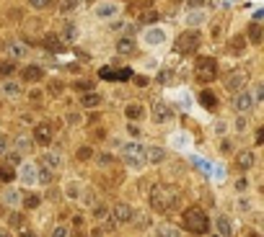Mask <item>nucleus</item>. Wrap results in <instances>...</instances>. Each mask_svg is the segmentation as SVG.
<instances>
[{
    "label": "nucleus",
    "instance_id": "obj_53",
    "mask_svg": "<svg viewBox=\"0 0 264 237\" xmlns=\"http://www.w3.org/2000/svg\"><path fill=\"white\" fill-rule=\"evenodd\" d=\"M0 237H8V234H6V232H3V229H0Z\"/></svg>",
    "mask_w": 264,
    "mask_h": 237
},
{
    "label": "nucleus",
    "instance_id": "obj_41",
    "mask_svg": "<svg viewBox=\"0 0 264 237\" xmlns=\"http://www.w3.org/2000/svg\"><path fill=\"white\" fill-rule=\"evenodd\" d=\"M11 224H13V227H23V217H21V214H13V217H11Z\"/></svg>",
    "mask_w": 264,
    "mask_h": 237
},
{
    "label": "nucleus",
    "instance_id": "obj_22",
    "mask_svg": "<svg viewBox=\"0 0 264 237\" xmlns=\"http://www.w3.org/2000/svg\"><path fill=\"white\" fill-rule=\"evenodd\" d=\"M205 11H192V13H186V23L189 26H200V23H205Z\"/></svg>",
    "mask_w": 264,
    "mask_h": 237
},
{
    "label": "nucleus",
    "instance_id": "obj_47",
    "mask_svg": "<svg viewBox=\"0 0 264 237\" xmlns=\"http://www.w3.org/2000/svg\"><path fill=\"white\" fill-rule=\"evenodd\" d=\"M171 142H189V137H186V134H174Z\"/></svg>",
    "mask_w": 264,
    "mask_h": 237
},
{
    "label": "nucleus",
    "instance_id": "obj_46",
    "mask_svg": "<svg viewBox=\"0 0 264 237\" xmlns=\"http://www.w3.org/2000/svg\"><path fill=\"white\" fill-rule=\"evenodd\" d=\"M6 150H8V139L0 134V155H6Z\"/></svg>",
    "mask_w": 264,
    "mask_h": 237
},
{
    "label": "nucleus",
    "instance_id": "obj_33",
    "mask_svg": "<svg viewBox=\"0 0 264 237\" xmlns=\"http://www.w3.org/2000/svg\"><path fill=\"white\" fill-rule=\"evenodd\" d=\"M156 18H158L156 11H145V13H140V23H150V21H156Z\"/></svg>",
    "mask_w": 264,
    "mask_h": 237
},
{
    "label": "nucleus",
    "instance_id": "obj_23",
    "mask_svg": "<svg viewBox=\"0 0 264 237\" xmlns=\"http://www.w3.org/2000/svg\"><path fill=\"white\" fill-rule=\"evenodd\" d=\"M8 54H11V57H16V60H23V57H26V47H23V44H18V42H13V44L8 47Z\"/></svg>",
    "mask_w": 264,
    "mask_h": 237
},
{
    "label": "nucleus",
    "instance_id": "obj_10",
    "mask_svg": "<svg viewBox=\"0 0 264 237\" xmlns=\"http://www.w3.org/2000/svg\"><path fill=\"white\" fill-rule=\"evenodd\" d=\"M153 118L158 124H169L171 118H174V111L169 108V103H163V101H158L156 106H153Z\"/></svg>",
    "mask_w": 264,
    "mask_h": 237
},
{
    "label": "nucleus",
    "instance_id": "obj_7",
    "mask_svg": "<svg viewBox=\"0 0 264 237\" xmlns=\"http://www.w3.org/2000/svg\"><path fill=\"white\" fill-rule=\"evenodd\" d=\"M111 217H114L117 224H127V222L135 219V209L130 204H117L114 209H111Z\"/></svg>",
    "mask_w": 264,
    "mask_h": 237
},
{
    "label": "nucleus",
    "instance_id": "obj_1",
    "mask_svg": "<svg viewBox=\"0 0 264 237\" xmlns=\"http://www.w3.org/2000/svg\"><path fill=\"white\" fill-rule=\"evenodd\" d=\"M150 204H153L156 212H171L179 204V191L174 186L158 183V186H153V191H150Z\"/></svg>",
    "mask_w": 264,
    "mask_h": 237
},
{
    "label": "nucleus",
    "instance_id": "obj_30",
    "mask_svg": "<svg viewBox=\"0 0 264 237\" xmlns=\"http://www.w3.org/2000/svg\"><path fill=\"white\" fill-rule=\"evenodd\" d=\"M62 36L67 39V42H73L75 36H78V28H75V23H65V28H62ZM60 36V39H62Z\"/></svg>",
    "mask_w": 264,
    "mask_h": 237
},
{
    "label": "nucleus",
    "instance_id": "obj_44",
    "mask_svg": "<svg viewBox=\"0 0 264 237\" xmlns=\"http://www.w3.org/2000/svg\"><path fill=\"white\" fill-rule=\"evenodd\" d=\"M13 70H16L13 62H3V65H0V72H13Z\"/></svg>",
    "mask_w": 264,
    "mask_h": 237
},
{
    "label": "nucleus",
    "instance_id": "obj_21",
    "mask_svg": "<svg viewBox=\"0 0 264 237\" xmlns=\"http://www.w3.org/2000/svg\"><path fill=\"white\" fill-rule=\"evenodd\" d=\"M42 75H44V70L36 67V65H31V67L23 70V77H26V80H42Z\"/></svg>",
    "mask_w": 264,
    "mask_h": 237
},
{
    "label": "nucleus",
    "instance_id": "obj_12",
    "mask_svg": "<svg viewBox=\"0 0 264 237\" xmlns=\"http://www.w3.org/2000/svg\"><path fill=\"white\" fill-rule=\"evenodd\" d=\"M215 229H218V234H223V237H231V234H233V229H231V219L223 217V214L215 217Z\"/></svg>",
    "mask_w": 264,
    "mask_h": 237
},
{
    "label": "nucleus",
    "instance_id": "obj_18",
    "mask_svg": "<svg viewBox=\"0 0 264 237\" xmlns=\"http://www.w3.org/2000/svg\"><path fill=\"white\" fill-rule=\"evenodd\" d=\"M0 93H3L6 98H18L21 96V85L13 83V80H6L3 85H0Z\"/></svg>",
    "mask_w": 264,
    "mask_h": 237
},
{
    "label": "nucleus",
    "instance_id": "obj_35",
    "mask_svg": "<svg viewBox=\"0 0 264 237\" xmlns=\"http://www.w3.org/2000/svg\"><path fill=\"white\" fill-rule=\"evenodd\" d=\"M81 6V0H62V11H75Z\"/></svg>",
    "mask_w": 264,
    "mask_h": 237
},
{
    "label": "nucleus",
    "instance_id": "obj_20",
    "mask_svg": "<svg viewBox=\"0 0 264 237\" xmlns=\"http://www.w3.org/2000/svg\"><path fill=\"white\" fill-rule=\"evenodd\" d=\"M236 160H238V168H241V170H249V168L254 165V152L246 150V152H241V155L236 157Z\"/></svg>",
    "mask_w": 264,
    "mask_h": 237
},
{
    "label": "nucleus",
    "instance_id": "obj_45",
    "mask_svg": "<svg viewBox=\"0 0 264 237\" xmlns=\"http://www.w3.org/2000/svg\"><path fill=\"white\" fill-rule=\"evenodd\" d=\"M26 206H39V196H29V199H26Z\"/></svg>",
    "mask_w": 264,
    "mask_h": 237
},
{
    "label": "nucleus",
    "instance_id": "obj_52",
    "mask_svg": "<svg viewBox=\"0 0 264 237\" xmlns=\"http://www.w3.org/2000/svg\"><path fill=\"white\" fill-rule=\"evenodd\" d=\"M18 237H36V234H34V232H29V229H21V234H18Z\"/></svg>",
    "mask_w": 264,
    "mask_h": 237
},
{
    "label": "nucleus",
    "instance_id": "obj_5",
    "mask_svg": "<svg viewBox=\"0 0 264 237\" xmlns=\"http://www.w3.org/2000/svg\"><path fill=\"white\" fill-rule=\"evenodd\" d=\"M225 88H228L231 93H244V88H246V72L244 70H236V72H231L228 77H225Z\"/></svg>",
    "mask_w": 264,
    "mask_h": 237
},
{
    "label": "nucleus",
    "instance_id": "obj_29",
    "mask_svg": "<svg viewBox=\"0 0 264 237\" xmlns=\"http://www.w3.org/2000/svg\"><path fill=\"white\" fill-rule=\"evenodd\" d=\"M6 204H8V206H18V204H21V193L13 191V188L6 191Z\"/></svg>",
    "mask_w": 264,
    "mask_h": 237
},
{
    "label": "nucleus",
    "instance_id": "obj_25",
    "mask_svg": "<svg viewBox=\"0 0 264 237\" xmlns=\"http://www.w3.org/2000/svg\"><path fill=\"white\" fill-rule=\"evenodd\" d=\"M44 42H47V49H50V52H62V39H60V36H47Z\"/></svg>",
    "mask_w": 264,
    "mask_h": 237
},
{
    "label": "nucleus",
    "instance_id": "obj_19",
    "mask_svg": "<svg viewBox=\"0 0 264 237\" xmlns=\"http://www.w3.org/2000/svg\"><path fill=\"white\" fill-rule=\"evenodd\" d=\"M135 52V42L130 36H122L119 42H117V54H122V57H127V54H132Z\"/></svg>",
    "mask_w": 264,
    "mask_h": 237
},
{
    "label": "nucleus",
    "instance_id": "obj_15",
    "mask_svg": "<svg viewBox=\"0 0 264 237\" xmlns=\"http://www.w3.org/2000/svg\"><path fill=\"white\" fill-rule=\"evenodd\" d=\"M36 142L39 144H50L52 142V127L50 124H36Z\"/></svg>",
    "mask_w": 264,
    "mask_h": 237
},
{
    "label": "nucleus",
    "instance_id": "obj_42",
    "mask_svg": "<svg viewBox=\"0 0 264 237\" xmlns=\"http://www.w3.org/2000/svg\"><path fill=\"white\" fill-rule=\"evenodd\" d=\"M52 237H67V229H65V227H55V229H52Z\"/></svg>",
    "mask_w": 264,
    "mask_h": 237
},
{
    "label": "nucleus",
    "instance_id": "obj_36",
    "mask_svg": "<svg viewBox=\"0 0 264 237\" xmlns=\"http://www.w3.org/2000/svg\"><path fill=\"white\" fill-rule=\"evenodd\" d=\"M29 6H31V8H47L50 0H29Z\"/></svg>",
    "mask_w": 264,
    "mask_h": 237
},
{
    "label": "nucleus",
    "instance_id": "obj_40",
    "mask_svg": "<svg viewBox=\"0 0 264 237\" xmlns=\"http://www.w3.org/2000/svg\"><path fill=\"white\" fill-rule=\"evenodd\" d=\"M202 101L207 103V108H215V98H212L210 93H202Z\"/></svg>",
    "mask_w": 264,
    "mask_h": 237
},
{
    "label": "nucleus",
    "instance_id": "obj_6",
    "mask_svg": "<svg viewBox=\"0 0 264 237\" xmlns=\"http://www.w3.org/2000/svg\"><path fill=\"white\" fill-rule=\"evenodd\" d=\"M197 44H200V34L197 31H189V34H181L179 36V52L181 54H192L195 49H197Z\"/></svg>",
    "mask_w": 264,
    "mask_h": 237
},
{
    "label": "nucleus",
    "instance_id": "obj_32",
    "mask_svg": "<svg viewBox=\"0 0 264 237\" xmlns=\"http://www.w3.org/2000/svg\"><path fill=\"white\" fill-rule=\"evenodd\" d=\"M16 178V170L8 168V165H0V181H13Z\"/></svg>",
    "mask_w": 264,
    "mask_h": 237
},
{
    "label": "nucleus",
    "instance_id": "obj_38",
    "mask_svg": "<svg viewBox=\"0 0 264 237\" xmlns=\"http://www.w3.org/2000/svg\"><path fill=\"white\" fill-rule=\"evenodd\" d=\"M195 165H200V170H205V173L210 170V163H207V160H200V157H195Z\"/></svg>",
    "mask_w": 264,
    "mask_h": 237
},
{
    "label": "nucleus",
    "instance_id": "obj_24",
    "mask_svg": "<svg viewBox=\"0 0 264 237\" xmlns=\"http://www.w3.org/2000/svg\"><path fill=\"white\" fill-rule=\"evenodd\" d=\"M99 103H101L99 93H86V96L81 98V106H86V108H93V106H99Z\"/></svg>",
    "mask_w": 264,
    "mask_h": 237
},
{
    "label": "nucleus",
    "instance_id": "obj_26",
    "mask_svg": "<svg viewBox=\"0 0 264 237\" xmlns=\"http://www.w3.org/2000/svg\"><path fill=\"white\" fill-rule=\"evenodd\" d=\"M127 116H130V118H142V116H145V108H142L140 103H130V106H127Z\"/></svg>",
    "mask_w": 264,
    "mask_h": 237
},
{
    "label": "nucleus",
    "instance_id": "obj_31",
    "mask_svg": "<svg viewBox=\"0 0 264 237\" xmlns=\"http://www.w3.org/2000/svg\"><path fill=\"white\" fill-rule=\"evenodd\" d=\"M29 150H31V139L29 137H18L16 139V152L21 155V152H29Z\"/></svg>",
    "mask_w": 264,
    "mask_h": 237
},
{
    "label": "nucleus",
    "instance_id": "obj_34",
    "mask_svg": "<svg viewBox=\"0 0 264 237\" xmlns=\"http://www.w3.org/2000/svg\"><path fill=\"white\" fill-rule=\"evenodd\" d=\"M259 39H261V26H259V23H251V42L256 44Z\"/></svg>",
    "mask_w": 264,
    "mask_h": 237
},
{
    "label": "nucleus",
    "instance_id": "obj_49",
    "mask_svg": "<svg viewBox=\"0 0 264 237\" xmlns=\"http://www.w3.org/2000/svg\"><path fill=\"white\" fill-rule=\"evenodd\" d=\"M75 88H81V91H91V83H86V80H81V83H75Z\"/></svg>",
    "mask_w": 264,
    "mask_h": 237
},
{
    "label": "nucleus",
    "instance_id": "obj_48",
    "mask_svg": "<svg viewBox=\"0 0 264 237\" xmlns=\"http://www.w3.org/2000/svg\"><path fill=\"white\" fill-rule=\"evenodd\" d=\"M254 91H256V101H259V98L264 96V83H256V88H254Z\"/></svg>",
    "mask_w": 264,
    "mask_h": 237
},
{
    "label": "nucleus",
    "instance_id": "obj_13",
    "mask_svg": "<svg viewBox=\"0 0 264 237\" xmlns=\"http://www.w3.org/2000/svg\"><path fill=\"white\" fill-rule=\"evenodd\" d=\"M166 39V34L161 31V28H150V31H145V36H142V42L145 44H150V47H156V44H161Z\"/></svg>",
    "mask_w": 264,
    "mask_h": 237
},
{
    "label": "nucleus",
    "instance_id": "obj_16",
    "mask_svg": "<svg viewBox=\"0 0 264 237\" xmlns=\"http://www.w3.org/2000/svg\"><path fill=\"white\" fill-rule=\"evenodd\" d=\"M161 160H163V150L158 144L145 147V163H161Z\"/></svg>",
    "mask_w": 264,
    "mask_h": 237
},
{
    "label": "nucleus",
    "instance_id": "obj_43",
    "mask_svg": "<svg viewBox=\"0 0 264 237\" xmlns=\"http://www.w3.org/2000/svg\"><path fill=\"white\" fill-rule=\"evenodd\" d=\"M246 127H249V124H246V118L241 116L238 122H236V132H246Z\"/></svg>",
    "mask_w": 264,
    "mask_h": 237
},
{
    "label": "nucleus",
    "instance_id": "obj_50",
    "mask_svg": "<svg viewBox=\"0 0 264 237\" xmlns=\"http://www.w3.org/2000/svg\"><path fill=\"white\" fill-rule=\"evenodd\" d=\"M215 132H218V134H225V124L218 122V124H215Z\"/></svg>",
    "mask_w": 264,
    "mask_h": 237
},
{
    "label": "nucleus",
    "instance_id": "obj_9",
    "mask_svg": "<svg viewBox=\"0 0 264 237\" xmlns=\"http://www.w3.org/2000/svg\"><path fill=\"white\" fill-rule=\"evenodd\" d=\"M39 168H44V170H60L62 168V155L60 152H44L42 155V165Z\"/></svg>",
    "mask_w": 264,
    "mask_h": 237
},
{
    "label": "nucleus",
    "instance_id": "obj_17",
    "mask_svg": "<svg viewBox=\"0 0 264 237\" xmlns=\"http://www.w3.org/2000/svg\"><path fill=\"white\" fill-rule=\"evenodd\" d=\"M130 70H101V77L106 80H130Z\"/></svg>",
    "mask_w": 264,
    "mask_h": 237
},
{
    "label": "nucleus",
    "instance_id": "obj_39",
    "mask_svg": "<svg viewBox=\"0 0 264 237\" xmlns=\"http://www.w3.org/2000/svg\"><path fill=\"white\" fill-rule=\"evenodd\" d=\"M18 160H21L18 152H11V155H8V168H11V165H18Z\"/></svg>",
    "mask_w": 264,
    "mask_h": 237
},
{
    "label": "nucleus",
    "instance_id": "obj_3",
    "mask_svg": "<svg viewBox=\"0 0 264 237\" xmlns=\"http://www.w3.org/2000/svg\"><path fill=\"white\" fill-rule=\"evenodd\" d=\"M184 227L189 232H195V234H205L207 232V214L202 209H197V206L186 209L184 212Z\"/></svg>",
    "mask_w": 264,
    "mask_h": 237
},
{
    "label": "nucleus",
    "instance_id": "obj_37",
    "mask_svg": "<svg viewBox=\"0 0 264 237\" xmlns=\"http://www.w3.org/2000/svg\"><path fill=\"white\" fill-rule=\"evenodd\" d=\"M93 217H96V219H104V217H106V206H101V204H99V206L93 209Z\"/></svg>",
    "mask_w": 264,
    "mask_h": 237
},
{
    "label": "nucleus",
    "instance_id": "obj_4",
    "mask_svg": "<svg viewBox=\"0 0 264 237\" xmlns=\"http://www.w3.org/2000/svg\"><path fill=\"white\" fill-rule=\"evenodd\" d=\"M195 72H197V77H200L202 83H210V80H215V75H218V65H215V60L202 57V60L197 62Z\"/></svg>",
    "mask_w": 264,
    "mask_h": 237
},
{
    "label": "nucleus",
    "instance_id": "obj_51",
    "mask_svg": "<svg viewBox=\"0 0 264 237\" xmlns=\"http://www.w3.org/2000/svg\"><path fill=\"white\" fill-rule=\"evenodd\" d=\"M246 186H249V183H246V178H241V181H238V183H236V188H238V191H244V188H246Z\"/></svg>",
    "mask_w": 264,
    "mask_h": 237
},
{
    "label": "nucleus",
    "instance_id": "obj_8",
    "mask_svg": "<svg viewBox=\"0 0 264 237\" xmlns=\"http://www.w3.org/2000/svg\"><path fill=\"white\" fill-rule=\"evenodd\" d=\"M96 18H114L119 13V3H114V0H104V3H99L93 8Z\"/></svg>",
    "mask_w": 264,
    "mask_h": 237
},
{
    "label": "nucleus",
    "instance_id": "obj_2",
    "mask_svg": "<svg viewBox=\"0 0 264 237\" xmlns=\"http://www.w3.org/2000/svg\"><path fill=\"white\" fill-rule=\"evenodd\" d=\"M122 160H125L130 168H135V170L145 168V165H148V163H145V147H142L140 142H127V144L122 147Z\"/></svg>",
    "mask_w": 264,
    "mask_h": 237
},
{
    "label": "nucleus",
    "instance_id": "obj_28",
    "mask_svg": "<svg viewBox=\"0 0 264 237\" xmlns=\"http://www.w3.org/2000/svg\"><path fill=\"white\" fill-rule=\"evenodd\" d=\"M81 193H83V191H81V183H78V181H70V183H67V196H70V199H81Z\"/></svg>",
    "mask_w": 264,
    "mask_h": 237
},
{
    "label": "nucleus",
    "instance_id": "obj_27",
    "mask_svg": "<svg viewBox=\"0 0 264 237\" xmlns=\"http://www.w3.org/2000/svg\"><path fill=\"white\" fill-rule=\"evenodd\" d=\"M156 237H179V229L171 227V224H163V227H158Z\"/></svg>",
    "mask_w": 264,
    "mask_h": 237
},
{
    "label": "nucleus",
    "instance_id": "obj_11",
    "mask_svg": "<svg viewBox=\"0 0 264 237\" xmlns=\"http://www.w3.org/2000/svg\"><path fill=\"white\" fill-rule=\"evenodd\" d=\"M251 106H254V98H251L246 91H244V93H238V96H236V101H233V108H236L238 113H246Z\"/></svg>",
    "mask_w": 264,
    "mask_h": 237
},
{
    "label": "nucleus",
    "instance_id": "obj_14",
    "mask_svg": "<svg viewBox=\"0 0 264 237\" xmlns=\"http://www.w3.org/2000/svg\"><path fill=\"white\" fill-rule=\"evenodd\" d=\"M21 181H23L26 186H34V183H36V165H34V163L21 165Z\"/></svg>",
    "mask_w": 264,
    "mask_h": 237
}]
</instances>
